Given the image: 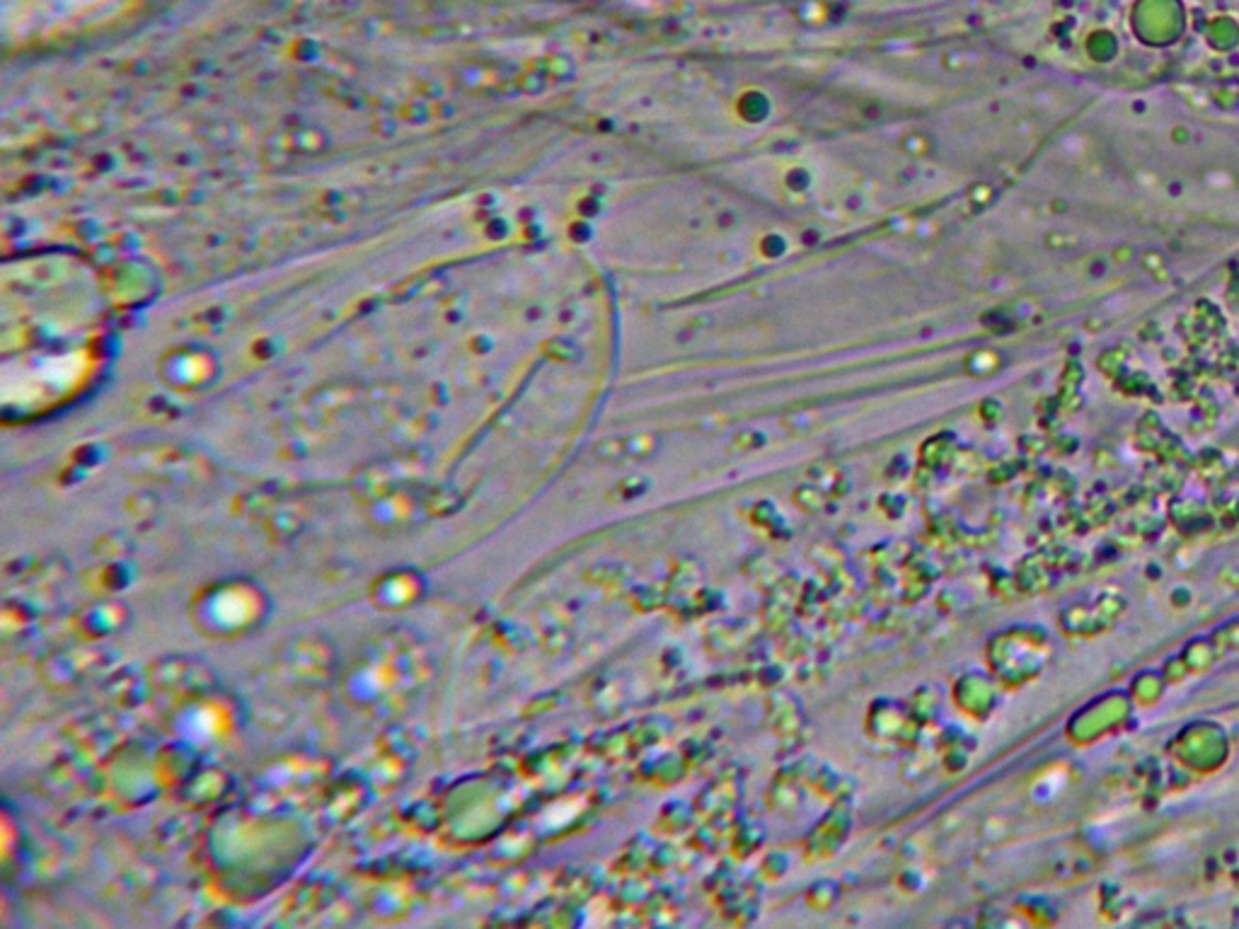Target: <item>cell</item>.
<instances>
[{
  "mask_svg": "<svg viewBox=\"0 0 1239 929\" xmlns=\"http://www.w3.org/2000/svg\"><path fill=\"white\" fill-rule=\"evenodd\" d=\"M124 623H127V607L121 603H115V601L112 603L103 601V603L87 605L83 615H81V619H77V625H81L83 632L87 637H93V639L117 632V629H121V625H124Z\"/></svg>",
  "mask_w": 1239,
  "mask_h": 929,
  "instance_id": "8992f818",
  "label": "cell"
},
{
  "mask_svg": "<svg viewBox=\"0 0 1239 929\" xmlns=\"http://www.w3.org/2000/svg\"><path fill=\"white\" fill-rule=\"evenodd\" d=\"M426 654L407 635H385L349 673L353 700L369 707L400 700L417 690L426 678Z\"/></svg>",
  "mask_w": 1239,
  "mask_h": 929,
  "instance_id": "6da1fadb",
  "label": "cell"
},
{
  "mask_svg": "<svg viewBox=\"0 0 1239 929\" xmlns=\"http://www.w3.org/2000/svg\"><path fill=\"white\" fill-rule=\"evenodd\" d=\"M97 654L95 651H85V649H69V651H57L49 659V666H53L51 671H47V680H53L57 685H71L83 680V676H87L95 666H97Z\"/></svg>",
  "mask_w": 1239,
  "mask_h": 929,
  "instance_id": "277c9868",
  "label": "cell"
},
{
  "mask_svg": "<svg viewBox=\"0 0 1239 929\" xmlns=\"http://www.w3.org/2000/svg\"><path fill=\"white\" fill-rule=\"evenodd\" d=\"M267 613V595L248 581H226L199 595L194 605L196 625L206 635L238 637L257 627Z\"/></svg>",
  "mask_w": 1239,
  "mask_h": 929,
  "instance_id": "7a4b0ae2",
  "label": "cell"
},
{
  "mask_svg": "<svg viewBox=\"0 0 1239 929\" xmlns=\"http://www.w3.org/2000/svg\"><path fill=\"white\" fill-rule=\"evenodd\" d=\"M281 663L289 668V673L293 671L296 680H325V676L332 671V649L327 644H320V641H298L293 649L289 644V651H286V656H281Z\"/></svg>",
  "mask_w": 1239,
  "mask_h": 929,
  "instance_id": "3957f363",
  "label": "cell"
},
{
  "mask_svg": "<svg viewBox=\"0 0 1239 929\" xmlns=\"http://www.w3.org/2000/svg\"><path fill=\"white\" fill-rule=\"evenodd\" d=\"M422 579L412 571H395L390 577L381 579L373 589V599L383 607H405L414 603V599L422 593Z\"/></svg>",
  "mask_w": 1239,
  "mask_h": 929,
  "instance_id": "5b68a950",
  "label": "cell"
}]
</instances>
